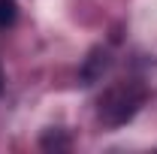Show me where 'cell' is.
<instances>
[{
    "label": "cell",
    "mask_w": 157,
    "mask_h": 154,
    "mask_svg": "<svg viewBox=\"0 0 157 154\" xmlns=\"http://www.w3.org/2000/svg\"><path fill=\"white\" fill-rule=\"evenodd\" d=\"M142 100H145V88L142 85H136V82H118V85H112L106 94L100 97L97 115H100L103 124L121 127V124H127L139 112Z\"/></svg>",
    "instance_id": "cell-1"
},
{
    "label": "cell",
    "mask_w": 157,
    "mask_h": 154,
    "mask_svg": "<svg viewBox=\"0 0 157 154\" xmlns=\"http://www.w3.org/2000/svg\"><path fill=\"white\" fill-rule=\"evenodd\" d=\"M106 67H109V52L106 48H94L88 55V60H85V67H82V85H94L106 73Z\"/></svg>",
    "instance_id": "cell-2"
},
{
    "label": "cell",
    "mask_w": 157,
    "mask_h": 154,
    "mask_svg": "<svg viewBox=\"0 0 157 154\" xmlns=\"http://www.w3.org/2000/svg\"><path fill=\"white\" fill-rule=\"evenodd\" d=\"M18 18V3L15 0H0V27H9Z\"/></svg>",
    "instance_id": "cell-3"
},
{
    "label": "cell",
    "mask_w": 157,
    "mask_h": 154,
    "mask_svg": "<svg viewBox=\"0 0 157 154\" xmlns=\"http://www.w3.org/2000/svg\"><path fill=\"white\" fill-rule=\"evenodd\" d=\"M0 88H3V76H0Z\"/></svg>",
    "instance_id": "cell-4"
}]
</instances>
